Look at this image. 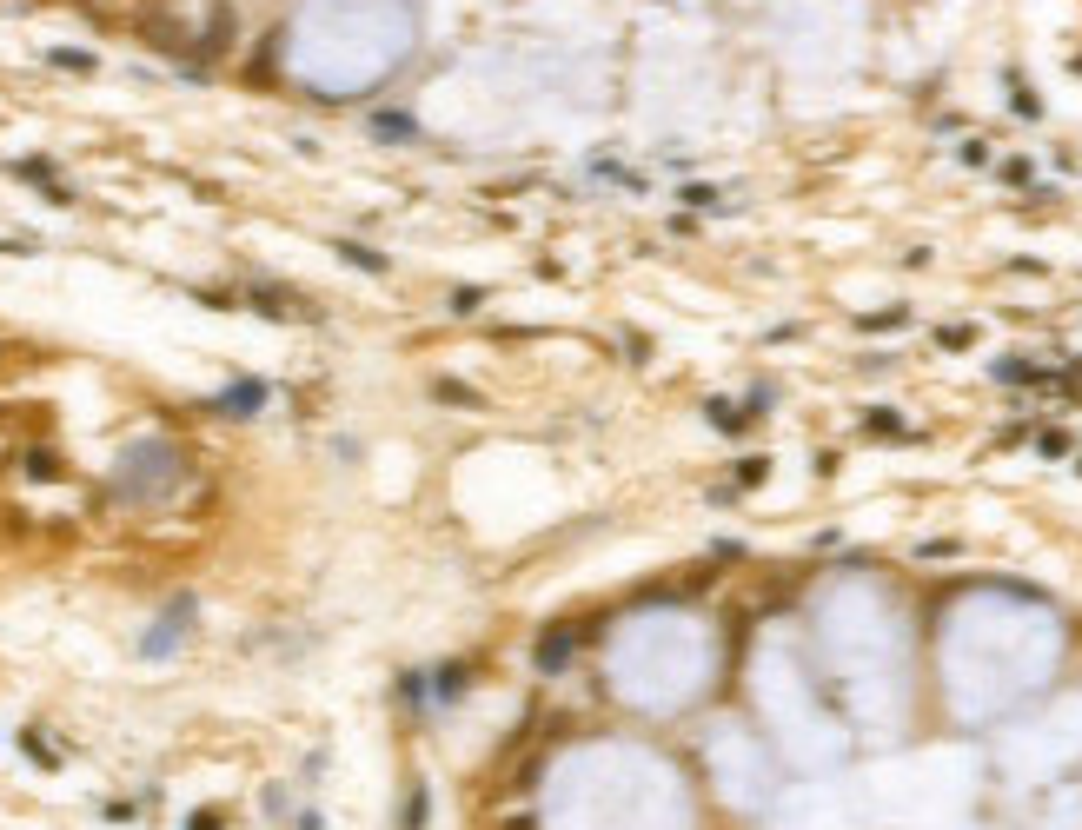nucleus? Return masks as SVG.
<instances>
[]
</instances>
